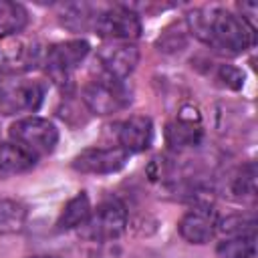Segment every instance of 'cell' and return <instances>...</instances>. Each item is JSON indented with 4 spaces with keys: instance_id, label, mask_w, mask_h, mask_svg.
<instances>
[{
    "instance_id": "cell-22",
    "label": "cell",
    "mask_w": 258,
    "mask_h": 258,
    "mask_svg": "<svg viewBox=\"0 0 258 258\" xmlns=\"http://www.w3.org/2000/svg\"><path fill=\"white\" fill-rule=\"evenodd\" d=\"M216 77H218V81H220L224 87H228V89L238 91V89L244 87V73H242L238 67H234V64H220Z\"/></svg>"
},
{
    "instance_id": "cell-12",
    "label": "cell",
    "mask_w": 258,
    "mask_h": 258,
    "mask_svg": "<svg viewBox=\"0 0 258 258\" xmlns=\"http://www.w3.org/2000/svg\"><path fill=\"white\" fill-rule=\"evenodd\" d=\"M117 139L123 151L141 153L153 141V121L147 115H131L117 125Z\"/></svg>"
},
{
    "instance_id": "cell-18",
    "label": "cell",
    "mask_w": 258,
    "mask_h": 258,
    "mask_svg": "<svg viewBox=\"0 0 258 258\" xmlns=\"http://www.w3.org/2000/svg\"><path fill=\"white\" fill-rule=\"evenodd\" d=\"M28 210L24 204L0 198V234H16L24 230Z\"/></svg>"
},
{
    "instance_id": "cell-8",
    "label": "cell",
    "mask_w": 258,
    "mask_h": 258,
    "mask_svg": "<svg viewBox=\"0 0 258 258\" xmlns=\"http://www.w3.org/2000/svg\"><path fill=\"white\" fill-rule=\"evenodd\" d=\"M89 50H91V44L87 40H81V38L56 42V44L46 48L42 64H44V69H46V73L52 81L69 83L71 75L87 58Z\"/></svg>"
},
{
    "instance_id": "cell-4",
    "label": "cell",
    "mask_w": 258,
    "mask_h": 258,
    "mask_svg": "<svg viewBox=\"0 0 258 258\" xmlns=\"http://www.w3.org/2000/svg\"><path fill=\"white\" fill-rule=\"evenodd\" d=\"M125 226H127L125 204L119 198H107L95 210H91V216L79 228V234L93 242H107L119 238L125 232Z\"/></svg>"
},
{
    "instance_id": "cell-16",
    "label": "cell",
    "mask_w": 258,
    "mask_h": 258,
    "mask_svg": "<svg viewBox=\"0 0 258 258\" xmlns=\"http://www.w3.org/2000/svg\"><path fill=\"white\" fill-rule=\"evenodd\" d=\"M91 210L93 208H91V200H89L87 191H79L75 198H71L64 204V208L56 220V230L58 232L79 230L87 222V218L91 216Z\"/></svg>"
},
{
    "instance_id": "cell-6",
    "label": "cell",
    "mask_w": 258,
    "mask_h": 258,
    "mask_svg": "<svg viewBox=\"0 0 258 258\" xmlns=\"http://www.w3.org/2000/svg\"><path fill=\"white\" fill-rule=\"evenodd\" d=\"M133 101L131 89L123 81H113V79H99L91 81L83 89V103L93 115L107 117L113 113H119L127 109Z\"/></svg>"
},
{
    "instance_id": "cell-24",
    "label": "cell",
    "mask_w": 258,
    "mask_h": 258,
    "mask_svg": "<svg viewBox=\"0 0 258 258\" xmlns=\"http://www.w3.org/2000/svg\"><path fill=\"white\" fill-rule=\"evenodd\" d=\"M28 258H58V256H50V254H40V256H28Z\"/></svg>"
},
{
    "instance_id": "cell-10",
    "label": "cell",
    "mask_w": 258,
    "mask_h": 258,
    "mask_svg": "<svg viewBox=\"0 0 258 258\" xmlns=\"http://www.w3.org/2000/svg\"><path fill=\"white\" fill-rule=\"evenodd\" d=\"M97 62L107 79L123 81L135 71L139 48L131 42H109L97 50Z\"/></svg>"
},
{
    "instance_id": "cell-7",
    "label": "cell",
    "mask_w": 258,
    "mask_h": 258,
    "mask_svg": "<svg viewBox=\"0 0 258 258\" xmlns=\"http://www.w3.org/2000/svg\"><path fill=\"white\" fill-rule=\"evenodd\" d=\"M93 30L105 40L129 42L141 36V20L133 8L125 4H115L99 12Z\"/></svg>"
},
{
    "instance_id": "cell-15",
    "label": "cell",
    "mask_w": 258,
    "mask_h": 258,
    "mask_svg": "<svg viewBox=\"0 0 258 258\" xmlns=\"http://www.w3.org/2000/svg\"><path fill=\"white\" fill-rule=\"evenodd\" d=\"M36 165V159L12 141L0 143V177L26 173Z\"/></svg>"
},
{
    "instance_id": "cell-3",
    "label": "cell",
    "mask_w": 258,
    "mask_h": 258,
    "mask_svg": "<svg viewBox=\"0 0 258 258\" xmlns=\"http://www.w3.org/2000/svg\"><path fill=\"white\" fill-rule=\"evenodd\" d=\"M44 101V85L26 77H0V113H34Z\"/></svg>"
},
{
    "instance_id": "cell-9",
    "label": "cell",
    "mask_w": 258,
    "mask_h": 258,
    "mask_svg": "<svg viewBox=\"0 0 258 258\" xmlns=\"http://www.w3.org/2000/svg\"><path fill=\"white\" fill-rule=\"evenodd\" d=\"M129 153L121 147H89L73 157V169L87 175H109L125 167Z\"/></svg>"
},
{
    "instance_id": "cell-23",
    "label": "cell",
    "mask_w": 258,
    "mask_h": 258,
    "mask_svg": "<svg viewBox=\"0 0 258 258\" xmlns=\"http://www.w3.org/2000/svg\"><path fill=\"white\" fill-rule=\"evenodd\" d=\"M238 8H240V12H242V20H246L252 28H254V24H252V20H254V16H256V12H258V6H256V2H240L238 4Z\"/></svg>"
},
{
    "instance_id": "cell-14",
    "label": "cell",
    "mask_w": 258,
    "mask_h": 258,
    "mask_svg": "<svg viewBox=\"0 0 258 258\" xmlns=\"http://www.w3.org/2000/svg\"><path fill=\"white\" fill-rule=\"evenodd\" d=\"M99 12H101V8L95 6V4H89V2H69V4L60 6L58 20L71 32H87V30H93Z\"/></svg>"
},
{
    "instance_id": "cell-2",
    "label": "cell",
    "mask_w": 258,
    "mask_h": 258,
    "mask_svg": "<svg viewBox=\"0 0 258 258\" xmlns=\"http://www.w3.org/2000/svg\"><path fill=\"white\" fill-rule=\"evenodd\" d=\"M10 139L18 147H22L28 155L38 159L54 151L58 143V129L54 127L52 121L44 117L28 115V117L16 119L10 125Z\"/></svg>"
},
{
    "instance_id": "cell-11",
    "label": "cell",
    "mask_w": 258,
    "mask_h": 258,
    "mask_svg": "<svg viewBox=\"0 0 258 258\" xmlns=\"http://www.w3.org/2000/svg\"><path fill=\"white\" fill-rule=\"evenodd\" d=\"M218 212L210 204H196L191 210H187L179 224L177 232L179 236L189 244H208L218 230Z\"/></svg>"
},
{
    "instance_id": "cell-13",
    "label": "cell",
    "mask_w": 258,
    "mask_h": 258,
    "mask_svg": "<svg viewBox=\"0 0 258 258\" xmlns=\"http://www.w3.org/2000/svg\"><path fill=\"white\" fill-rule=\"evenodd\" d=\"M202 137H204V131H202L198 115H194V117L179 115L165 127V141L171 149H177V151L200 145Z\"/></svg>"
},
{
    "instance_id": "cell-17",
    "label": "cell",
    "mask_w": 258,
    "mask_h": 258,
    "mask_svg": "<svg viewBox=\"0 0 258 258\" xmlns=\"http://www.w3.org/2000/svg\"><path fill=\"white\" fill-rule=\"evenodd\" d=\"M28 24V12L22 4L0 0V38L20 34Z\"/></svg>"
},
{
    "instance_id": "cell-5",
    "label": "cell",
    "mask_w": 258,
    "mask_h": 258,
    "mask_svg": "<svg viewBox=\"0 0 258 258\" xmlns=\"http://www.w3.org/2000/svg\"><path fill=\"white\" fill-rule=\"evenodd\" d=\"M46 48L30 36H8L0 40V71L8 77H22L44 62Z\"/></svg>"
},
{
    "instance_id": "cell-19",
    "label": "cell",
    "mask_w": 258,
    "mask_h": 258,
    "mask_svg": "<svg viewBox=\"0 0 258 258\" xmlns=\"http://www.w3.org/2000/svg\"><path fill=\"white\" fill-rule=\"evenodd\" d=\"M216 258H256V236L224 238L216 246Z\"/></svg>"
},
{
    "instance_id": "cell-1",
    "label": "cell",
    "mask_w": 258,
    "mask_h": 258,
    "mask_svg": "<svg viewBox=\"0 0 258 258\" xmlns=\"http://www.w3.org/2000/svg\"><path fill=\"white\" fill-rule=\"evenodd\" d=\"M189 32L222 54H242L254 44V28L220 6L196 8L185 16Z\"/></svg>"
},
{
    "instance_id": "cell-20",
    "label": "cell",
    "mask_w": 258,
    "mask_h": 258,
    "mask_svg": "<svg viewBox=\"0 0 258 258\" xmlns=\"http://www.w3.org/2000/svg\"><path fill=\"white\" fill-rule=\"evenodd\" d=\"M226 238L232 236H256V220L246 214H232L224 220H218V230Z\"/></svg>"
},
{
    "instance_id": "cell-21",
    "label": "cell",
    "mask_w": 258,
    "mask_h": 258,
    "mask_svg": "<svg viewBox=\"0 0 258 258\" xmlns=\"http://www.w3.org/2000/svg\"><path fill=\"white\" fill-rule=\"evenodd\" d=\"M232 191L238 198H254L256 196V165L254 161H248L242 165L232 181Z\"/></svg>"
}]
</instances>
